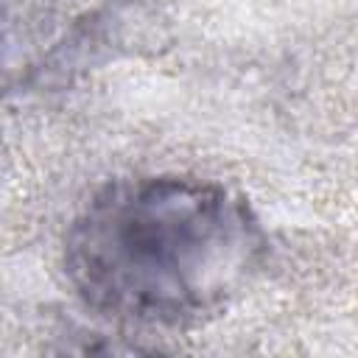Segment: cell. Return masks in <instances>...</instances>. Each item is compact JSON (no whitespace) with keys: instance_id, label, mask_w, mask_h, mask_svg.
Wrapping results in <instances>:
<instances>
[{"instance_id":"1","label":"cell","mask_w":358,"mask_h":358,"mask_svg":"<svg viewBox=\"0 0 358 358\" xmlns=\"http://www.w3.org/2000/svg\"><path fill=\"white\" fill-rule=\"evenodd\" d=\"M268 235L215 179L106 182L76 213L62 266L92 313L129 327H187L227 308L263 268Z\"/></svg>"}]
</instances>
